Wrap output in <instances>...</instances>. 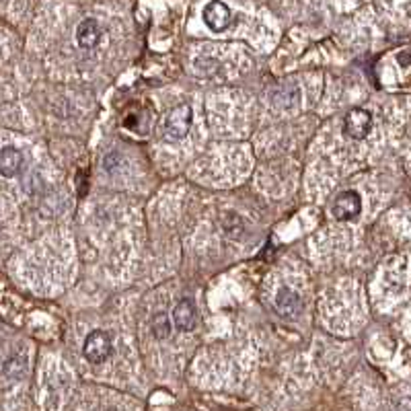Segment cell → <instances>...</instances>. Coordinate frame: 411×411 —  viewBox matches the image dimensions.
<instances>
[{
  "label": "cell",
  "instance_id": "11",
  "mask_svg": "<svg viewBox=\"0 0 411 411\" xmlns=\"http://www.w3.org/2000/svg\"><path fill=\"white\" fill-rule=\"evenodd\" d=\"M150 329L157 339H167L171 336V321L165 313H157L150 319Z\"/></svg>",
  "mask_w": 411,
  "mask_h": 411
},
{
  "label": "cell",
  "instance_id": "1",
  "mask_svg": "<svg viewBox=\"0 0 411 411\" xmlns=\"http://www.w3.org/2000/svg\"><path fill=\"white\" fill-rule=\"evenodd\" d=\"M85 358L91 364H103L109 360V356L114 354V343L107 331L95 329L85 338V348H82Z\"/></svg>",
  "mask_w": 411,
  "mask_h": 411
},
{
  "label": "cell",
  "instance_id": "6",
  "mask_svg": "<svg viewBox=\"0 0 411 411\" xmlns=\"http://www.w3.org/2000/svg\"><path fill=\"white\" fill-rule=\"evenodd\" d=\"M101 35H103V29H101L97 19H85L76 27V42H78L80 48H97L99 42H101Z\"/></svg>",
  "mask_w": 411,
  "mask_h": 411
},
{
  "label": "cell",
  "instance_id": "4",
  "mask_svg": "<svg viewBox=\"0 0 411 411\" xmlns=\"http://www.w3.org/2000/svg\"><path fill=\"white\" fill-rule=\"evenodd\" d=\"M372 130V116L370 111H366L362 107H352L348 114H345V120H343V132L354 138V140H364Z\"/></svg>",
  "mask_w": 411,
  "mask_h": 411
},
{
  "label": "cell",
  "instance_id": "8",
  "mask_svg": "<svg viewBox=\"0 0 411 411\" xmlns=\"http://www.w3.org/2000/svg\"><path fill=\"white\" fill-rule=\"evenodd\" d=\"M276 309H278V313L282 314V317L294 319L302 311V300H300V296L296 292L284 286V288H280L278 296H276Z\"/></svg>",
  "mask_w": 411,
  "mask_h": 411
},
{
  "label": "cell",
  "instance_id": "10",
  "mask_svg": "<svg viewBox=\"0 0 411 411\" xmlns=\"http://www.w3.org/2000/svg\"><path fill=\"white\" fill-rule=\"evenodd\" d=\"M274 105L288 109V107H296L300 105V91L296 87H282L278 93H274Z\"/></svg>",
  "mask_w": 411,
  "mask_h": 411
},
{
  "label": "cell",
  "instance_id": "3",
  "mask_svg": "<svg viewBox=\"0 0 411 411\" xmlns=\"http://www.w3.org/2000/svg\"><path fill=\"white\" fill-rule=\"evenodd\" d=\"M202 19L206 27L214 33H220V31H226L231 23H233V13L231 8L222 2V0H212L204 6L202 11Z\"/></svg>",
  "mask_w": 411,
  "mask_h": 411
},
{
  "label": "cell",
  "instance_id": "9",
  "mask_svg": "<svg viewBox=\"0 0 411 411\" xmlns=\"http://www.w3.org/2000/svg\"><path fill=\"white\" fill-rule=\"evenodd\" d=\"M23 167V152L15 146L0 148V175L2 177H15Z\"/></svg>",
  "mask_w": 411,
  "mask_h": 411
},
{
  "label": "cell",
  "instance_id": "7",
  "mask_svg": "<svg viewBox=\"0 0 411 411\" xmlns=\"http://www.w3.org/2000/svg\"><path fill=\"white\" fill-rule=\"evenodd\" d=\"M173 323L181 331H192L194 329L197 325V311H195L194 300L183 298V300L177 302V307L173 311Z\"/></svg>",
  "mask_w": 411,
  "mask_h": 411
},
{
  "label": "cell",
  "instance_id": "2",
  "mask_svg": "<svg viewBox=\"0 0 411 411\" xmlns=\"http://www.w3.org/2000/svg\"><path fill=\"white\" fill-rule=\"evenodd\" d=\"M192 120H194V114H192V107L188 103L173 107L167 114V120H165V134H167V138H171V140H183L190 134Z\"/></svg>",
  "mask_w": 411,
  "mask_h": 411
},
{
  "label": "cell",
  "instance_id": "5",
  "mask_svg": "<svg viewBox=\"0 0 411 411\" xmlns=\"http://www.w3.org/2000/svg\"><path fill=\"white\" fill-rule=\"evenodd\" d=\"M362 212V197L358 192H343L336 197V202L331 204V214L339 222H345V220H354V218L360 216Z\"/></svg>",
  "mask_w": 411,
  "mask_h": 411
}]
</instances>
